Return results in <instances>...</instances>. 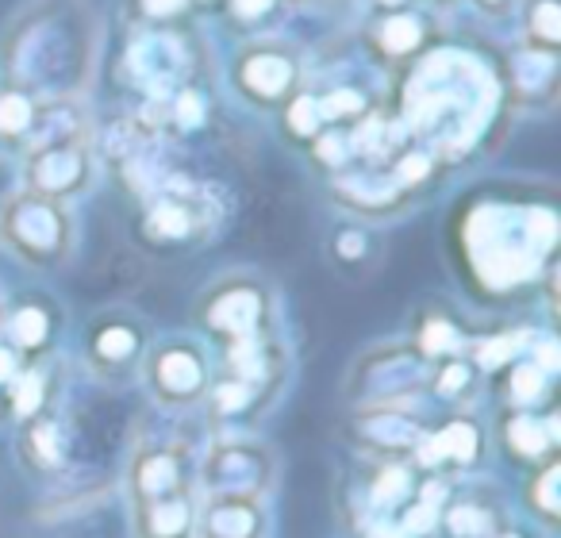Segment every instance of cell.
<instances>
[{"label": "cell", "mask_w": 561, "mask_h": 538, "mask_svg": "<svg viewBox=\"0 0 561 538\" xmlns=\"http://www.w3.org/2000/svg\"><path fill=\"white\" fill-rule=\"evenodd\" d=\"M165 373H169V381H174V384H189L196 377V365L184 362V358H169V362H165Z\"/></svg>", "instance_id": "obj_2"}, {"label": "cell", "mask_w": 561, "mask_h": 538, "mask_svg": "<svg viewBox=\"0 0 561 538\" xmlns=\"http://www.w3.org/2000/svg\"><path fill=\"white\" fill-rule=\"evenodd\" d=\"M35 392H39V381H35V377H31V381H27V389L20 392V408H23V411H27L31 404H35Z\"/></svg>", "instance_id": "obj_6"}, {"label": "cell", "mask_w": 561, "mask_h": 538, "mask_svg": "<svg viewBox=\"0 0 561 538\" xmlns=\"http://www.w3.org/2000/svg\"><path fill=\"white\" fill-rule=\"evenodd\" d=\"M20 334L27 339V343H35L43 334V315H35V312H23L20 315Z\"/></svg>", "instance_id": "obj_3"}, {"label": "cell", "mask_w": 561, "mask_h": 538, "mask_svg": "<svg viewBox=\"0 0 561 538\" xmlns=\"http://www.w3.org/2000/svg\"><path fill=\"white\" fill-rule=\"evenodd\" d=\"M4 373H8V358H4V354H0V377H4Z\"/></svg>", "instance_id": "obj_8"}, {"label": "cell", "mask_w": 561, "mask_h": 538, "mask_svg": "<svg viewBox=\"0 0 561 538\" xmlns=\"http://www.w3.org/2000/svg\"><path fill=\"white\" fill-rule=\"evenodd\" d=\"M442 454H457V458H469L473 454V430L469 427H450L442 439H435L431 446L423 450V461H435Z\"/></svg>", "instance_id": "obj_1"}, {"label": "cell", "mask_w": 561, "mask_h": 538, "mask_svg": "<svg viewBox=\"0 0 561 538\" xmlns=\"http://www.w3.org/2000/svg\"><path fill=\"white\" fill-rule=\"evenodd\" d=\"M127 343H131V339H127L123 331H112V334L104 339V350H108V354H123V346H127Z\"/></svg>", "instance_id": "obj_5"}, {"label": "cell", "mask_w": 561, "mask_h": 538, "mask_svg": "<svg viewBox=\"0 0 561 538\" xmlns=\"http://www.w3.org/2000/svg\"><path fill=\"white\" fill-rule=\"evenodd\" d=\"M515 392H519V396H534V392H538V373L523 369L519 377H515Z\"/></svg>", "instance_id": "obj_4"}, {"label": "cell", "mask_w": 561, "mask_h": 538, "mask_svg": "<svg viewBox=\"0 0 561 538\" xmlns=\"http://www.w3.org/2000/svg\"><path fill=\"white\" fill-rule=\"evenodd\" d=\"M400 489V473H388L385 485H381V496H388V492H396Z\"/></svg>", "instance_id": "obj_7"}]
</instances>
